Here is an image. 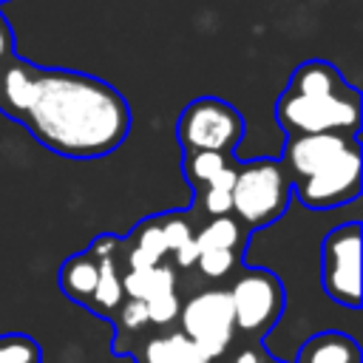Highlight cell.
Returning <instances> with one entry per match:
<instances>
[{
    "label": "cell",
    "instance_id": "10",
    "mask_svg": "<svg viewBox=\"0 0 363 363\" xmlns=\"http://www.w3.org/2000/svg\"><path fill=\"white\" fill-rule=\"evenodd\" d=\"M346 79L340 77V71L323 60H312V62H303L301 68H295L286 91H295V94H340L346 91Z\"/></svg>",
    "mask_w": 363,
    "mask_h": 363
},
{
    "label": "cell",
    "instance_id": "13",
    "mask_svg": "<svg viewBox=\"0 0 363 363\" xmlns=\"http://www.w3.org/2000/svg\"><path fill=\"white\" fill-rule=\"evenodd\" d=\"M122 289L136 298V301H147L153 295L162 292H173L176 289V278L170 272V267H150V269H130L122 278Z\"/></svg>",
    "mask_w": 363,
    "mask_h": 363
},
{
    "label": "cell",
    "instance_id": "26",
    "mask_svg": "<svg viewBox=\"0 0 363 363\" xmlns=\"http://www.w3.org/2000/svg\"><path fill=\"white\" fill-rule=\"evenodd\" d=\"M235 173L238 170H233V167H221L213 179H210V187H221V190H233V184H235Z\"/></svg>",
    "mask_w": 363,
    "mask_h": 363
},
{
    "label": "cell",
    "instance_id": "11",
    "mask_svg": "<svg viewBox=\"0 0 363 363\" xmlns=\"http://www.w3.org/2000/svg\"><path fill=\"white\" fill-rule=\"evenodd\" d=\"M145 363H210V360L184 332H176L167 337H153L145 349Z\"/></svg>",
    "mask_w": 363,
    "mask_h": 363
},
{
    "label": "cell",
    "instance_id": "15",
    "mask_svg": "<svg viewBox=\"0 0 363 363\" xmlns=\"http://www.w3.org/2000/svg\"><path fill=\"white\" fill-rule=\"evenodd\" d=\"M199 252L201 250H233L238 244V224L227 216H218L213 224H207L199 235H196Z\"/></svg>",
    "mask_w": 363,
    "mask_h": 363
},
{
    "label": "cell",
    "instance_id": "12",
    "mask_svg": "<svg viewBox=\"0 0 363 363\" xmlns=\"http://www.w3.org/2000/svg\"><path fill=\"white\" fill-rule=\"evenodd\" d=\"M357 357H360L357 346L337 332L312 337L301 352V363H357Z\"/></svg>",
    "mask_w": 363,
    "mask_h": 363
},
{
    "label": "cell",
    "instance_id": "28",
    "mask_svg": "<svg viewBox=\"0 0 363 363\" xmlns=\"http://www.w3.org/2000/svg\"><path fill=\"white\" fill-rule=\"evenodd\" d=\"M235 363H258V354L255 352H241Z\"/></svg>",
    "mask_w": 363,
    "mask_h": 363
},
{
    "label": "cell",
    "instance_id": "17",
    "mask_svg": "<svg viewBox=\"0 0 363 363\" xmlns=\"http://www.w3.org/2000/svg\"><path fill=\"white\" fill-rule=\"evenodd\" d=\"M0 363H40V346L28 335H3Z\"/></svg>",
    "mask_w": 363,
    "mask_h": 363
},
{
    "label": "cell",
    "instance_id": "7",
    "mask_svg": "<svg viewBox=\"0 0 363 363\" xmlns=\"http://www.w3.org/2000/svg\"><path fill=\"white\" fill-rule=\"evenodd\" d=\"M357 193H360V150H357V145H352L332 164L306 176L298 184V199L312 210L346 204Z\"/></svg>",
    "mask_w": 363,
    "mask_h": 363
},
{
    "label": "cell",
    "instance_id": "14",
    "mask_svg": "<svg viewBox=\"0 0 363 363\" xmlns=\"http://www.w3.org/2000/svg\"><path fill=\"white\" fill-rule=\"evenodd\" d=\"M96 278H99V264H94L91 255H77L62 267V289L71 292L74 298L94 295Z\"/></svg>",
    "mask_w": 363,
    "mask_h": 363
},
{
    "label": "cell",
    "instance_id": "22",
    "mask_svg": "<svg viewBox=\"0 0 363 363\" xmlns=\"http://www.w3.org/2000/svg\"><path fill=\"white\" fill-rule=\"evenodd\" d=\"M162 227V235H164V244H167V250H179L182 244H187L193 235H190V227L184 224V221H179V218H170V221H164V224H159Z\"/></svg>",
    "mask_w": 363,
    "mask_h": 363
},
{
    "label": "cell",
    "instance_id": "8",
    "mask_svg": "<svg viewBox=\"0 0 363 363\" xmlns=\"http://www.w3.org/2000/svg\"><path fill=\"white\" fill-rule=\"evenodd\" d=\"M230 301H233L235 326L244 332H258L275 323L284 295H281V284L275 275L264 269H252L230 289Z\"/></svg>",
    "mask_w": 363,
    "mask_h": 363
},
{
    "label": "cell",
    "instance_id": "25",
    "mask_svg": "<svg viewBox=\"0 0 363 363\" xmlns=\"http://www.w3.org/2000/svg\"><path fill=\"white\" fill-rule=\"evenodd\" d=\"M176 261H179L182 267H190V264L199 261V244H196V238H190L187 244H182V247L176 250Z\"/></svg>",
    "mask_w": 363,
    "mask_h": 363
},
{
    "label": "cell",
    "instance_id": "20",
    "mask_svg": "<svg viewBox=\"0 0 363 363\" xmlns=\"http://www.w3.org/2000/svg\"><path fill=\"white\" fill-rule=\"evenodd\" d=\"M199 267L204 275L218 278L233 267V250H201L199 252Z\"/></svg>",
    "mask_w": 363,
    "mask_h": 363
},
{
    "label": "cell",
    "instance_id": "1",
    "mask_svg": "<svg viewBox=\"0 0 363 363\" xmlns=\"http://www.w3.org/2000/svg\"><path fill=\"white\" fill-rule=\"evenodd\" d=\"M43 145L62 156L94 159L111 153L130 128L128 102L108 82L77 71H34V91L23 111Z\"/></svg>",
    "mask_w": 363,
    "mask_h": 363
},
{
    "label": "cell",
    "instance_id": "21",
    "mask_svg": "<svg viewBox=\"0 0 363 363\" xmlns=\"http://www.w3.org/2000/svg\"><path fill=\"white\" fill-rule=\"evenodd\" d=\"M136 250H139L145 258H150L153 264H159V258L167 252V244H164L162 227H145V230H142V235H139Z\"/></svg>",
    "mask_w": 363,
    "mask_h": 363
},
{
    "label": "cell",
    "instance_id": "5",
    "mask_svg": "<svg viewBox=\"0 0 363 363\" xmlns=\"http://www.w3.org/2000/svg\"><path fill=\"white\" fill-rule=\"evenodd\" d=\"M182 326H184V335L201 349L207 360L218 357L227 349L233 329H235L230 292L210 289V292L190 298L182 309Z\"/></svg>",
    "mask_w": 363,
    "mask_h": 363
},
{
    "label": "cell",
    "instance_id": "16",
    "mask_svg": "<svg viewBox=\"0 0 363 363\" xmlns=\"http://www.w3.org/2000/svg\"><path fill=\"white\" fill-rule=\"evenodd\" d=\"M102 309H113L122 298V281L113 269V261L111 258H102L99 264V278H96V286H94V295H91Z\"/></svg>",
    "mask_w": 363,
    "mask_h": 363
},
{
    "label": "cell",
    "instance_id": "23",
    "mask_svg": "<svg viewBox=\"0 0 363 363\" xmlns=\"http://www.w3.org/2000/svg\"><path fill=\"white\" fill-rule=\"evenodd\" d=\"M204 207L213 213V216H227L233 210V199H230V190H221V187H210L207 190V199H204Z\"/></svg>",
    "mask_w": 363,
    "mask_h": 363
},
{
    "label": "cell",
    "instance_id": "4",
    "mask_svg": "<svg viewBox=\"0 0 363 363\" xmlns=\"http://www.w3.org/2000/svg\"><path fill=\"white\" fill-rule=\"evenodd\" d=\"M230 199H233V210L250 224H264L278 218L286 204V182L281 167L267 159L247 164L244 170L235 173Z\"/></svg>",
    "mask_w": 363,
    "mask_h": 363
},
{
    "label": "cell",
    "instance_id": "19",
    "mask_svg": "<svg viewBox=\"0 0 363 363\" xmlns=\"http://www.w3.org/2000/svg\"><path fill=\"white\" fill-rule=\"evenodd\" d=\"M147 306V320L153 323H170L179 312V301H176V292H162V295H153L145 301Z\"/></svg>",
    "mask_w": 363,
    "mask_h": 363
},
{
    "label": "cell",
    "instance_id": "27",
    "mask_svg": "<svg viewBox=\"0 0 363 363\" xmlns=\"http://www.w3.org/2000/svg\"><path fill=\"white\" fill-rule=\"evenodd\" d=\"M9 45H11V34H9V26H6L3 17H0V60L9 54Z\"/></svg>",
    "mask_w": 363,
    "mask_h": 363
},
{
    "label": "cell",
    "instance_id": "24",
    "mask_svg": "<svg viewBox=\"0 0 363 363\" xmlns=\"http://www.w3.org/2000/svg\"><path fill=\"white\" fill-rule=\"evenodd\" d=\"M122 318H125V326H128V329L145 326V323H147V306H145V301L130 298L128 306H125V312H122Z\"/></svg>",
    "mask_w": 363,
    "mask_h": 363
},
{
    "label": "cell",
    "instance_id": "18",
    "mask_svg": "<svg viewBox=\"0 0 363 363\" xmlns=\"http://www.w3.org/2000/svg\"><path fill=\"white\" fill-rule=\"evenodd\" d=\"M224 164H227L224 156L216 150H193L187 156V173L193 182H210Z\"/></svg>",
    "mask_w": 363,
    "mask_h": 363
},
{
    "label": "cell",
    "instance_id": "3",
    "mask_svg": "<svg viewBox=\"0 0 363 363\" xmlns=\"http://www.w3.org/2000/svg\"><path fill=\"white\" fill-rule=\"evenodd\" d=\"M244 122L238 111L216 96H201L184 108L179 116V142L193 153V150H227L241 139Z\"/></svg>",
    "mask_w": 363,
    "mask_h": 363
},
{
    "label": "cell",
    "instance_id": "9",
    "mask_svg": "<svg viewBox=\"0 0 363 363\" xmlns=\"http://www.w3.org/2000/svg\"><path fill=\"white\" fill-rule=\"evenodd\" d=\"M354 142L340 133H301L286 145V162L298 176H312L346 153Z\"/></svg>",
    "mask_w": 363,
    "mask_h": 363
},
{
    "label": "cell",
    "instance_id": "6",
    "mask_svg": "<svg viewBox=\"0 0 363 363\" xmlns=\"http://www.w3.org/2000/svg\"><path fill=\"white\" fill-rule=\"evenodd\" d=\"M323 286L335 301L346 306L360 303V227L357 221H349L326 235Z\"/></svg>",
    "mask_w": 363,
    "mask_h": 363
},
{
    "label": "cell",
    "instance_id": "2",
    "mask_svg": "<svg viewBox=\"0 0 363 363\" xmlns=\"http://www.w3.org/2000/svg\"><path fill=\"white\" fill-rule=\"evenodd\" d=\"M278 119L295 133H343L360 125V96L354 88L340 94H295L284 91L278 99Z\"/></svg>",
    "mask_w": 363,
    "mask_h": 363
}]
</instances>
